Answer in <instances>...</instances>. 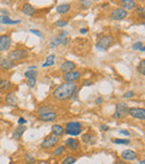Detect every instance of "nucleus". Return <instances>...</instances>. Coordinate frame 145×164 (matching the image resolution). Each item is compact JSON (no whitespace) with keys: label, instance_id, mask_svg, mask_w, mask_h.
Wrapping results in <instances>:
<instances>
[{"label":"nucleus","instance_id":"1","mask_svg":"<svg viewBox=\"0 0 145 164\" xmlns=\"http://www.w3.org/2000/svg\"><path fill=\"white\" fill-rule=\"evenodd\" d=\"M76 88H77V85L75 83H64L54 91L52 97L57 101H65V99L72 98Z\"/></svg>","mask_w":145,"mask_h":164},{"label":"nucleus","instance_id":"2","mask_svg":"<svg viewBox=\"0 0 145 164\" xmlns=\"http://www.w3.org/2000/svg\"><path fill=\"white\" fill-rule=\"evenodd\" d=\"M82 127H83L82 123H79V122H68L65 125L64 131H65V133L68 134V135L77 136V135H79L82 133V131H83Z\"/></svg>","mask_w":145,"mask_h":164},{"label":"nucleus","instance_id":"3","mask_svg":"<svg viewBox=\"0 0 145 164\" xmlns=\"http://www.w3.org/2000/svg\"><path fill=\"white\" fill-rule=\"evenodd\" d=\"M114 37L111 36V35H106V36H103L98 42L96 44V48L99 49V50H106L108 49L113 44H114Z\"/></svg>","mask_w":145,"mask_h":164},{"label":"nucleus","instance_id":"4","mask_svg":"<svg viewBox=\"0 0 145 164\" xmlns=\"http://www.w3.org/2000/svg\"><path fill=\"white\" fill-rule=\"evenodd\" d=\"M128 105L126 103H117L116 104V108H115L114 117L115 118H123L126 115H128Z\"/></svg>","mask_w":145,"mask_h":164},{"label":"nucleus","instance_id":"5","mask_svg":"<svg viewBox=\"0 0 145 164\" xmlns=\"http://www.w3.org/2000/svg\"><path fill=\"white\" fill-rule=\"evenodd\" d=\"M26 56H27V50H26V49H15V50L9 52L8 58L15 63V62H19V60L25 59Z\"/></svg>","mask_w":145,"mask_h":164},{"label":"nucleus","instance_id":"6","mask_svg":"<svg viewBox=\"0 0 145 164\" xmlns=\"http://www.w3.org/2000/svg\"><path fill=\"white\" fill-rule=\"evenodd\" d=\"M128 114L137 120H141V121H144L145 120V110L144 108H141V107H131L128 108Z\"/></svg>","mask_w":145,"mask_h":164},{"label":"nucleus","instance_id":"7","mask_svg":"<svg viewBox=\"0 0 145 164\" xmlns=\"http://www.w3.org/2000/svg\"><path fill=\"white\" fill-rule=\"evenodd\" d=\"M59 142V137L57 136H54V135H49L45 138V141L40 144V147L42 149H50V147H54L56 144Z\"/></svg>","mask_w":145,"mask_h":164},{"label":"nucleus","instance_id":"8","mask_svg":"<svg viewBox=\"0 0 145 164\" xmlns=\"http://www.w3.org/2000/svg\"><path fill=\"white\" fill-rule=\"evenodd\" d=\"M81 76H82V73L78 72V71H74V72L65 74L62 78H64L65 83H75L81 78Z\"/></svg>","mask_w":145,"mask_h":164},{"label":"nucleus","instance_id":"9","mask_svg":"<svg viewBox=\"0 0 145 164\" xmlns=\"http://www.w3.org/2000/svg\"><path fill=\"white\" fill-rule=\"evenodd\" d=\"M127 17V11L122 8H116L111 13V19L113 20H122Z\"/></svg>","mask_w":145,"mask_h":164},{"label":"nucleus","instance_id":"10","mask_svg":"<svg viewBox=\"0 0 145 164\" xmlns=\"http://www.w3.org/2000/svg\"><path fill=\"white\" fill-rule=\"evenodd\" d=\"M11 45V37L9 35H0V52L7 50Z\"/></svg>","mask_w":145,"mask_h":164},{"label":"nucleus","instance_id":"11","mask_svg":"<svg viewBox=\"0 0 145 164\" xmlns=\"http://www.w3.org/2000/svg\"><path fill=\"white\" fill-rule=\"evenodd\" d=\"M82 141L88 145H94L97 142V136L94 133H86L82 135Z\"/></svg>","mask_w":145,"mask_h":164},{"label":"nucleus","instance_id":"12","mask_svg":"<svg viewBox=\"0 0 145 164\" xmlns=\"http://www.w3.org/2000/svg\"><path fill=\"white\" fill-rule=\"evenodd\" d=\"M75 69H76V64L72 62H69V60L64 62L62 64V66H60V71H62V73H65V74L74 72Z\"/></svg>","mask_w":145,"mask_h":164},{"label":"nucleus","instance_id":"13","mask_svg":"<svg viewBox=\"0 0 145 164\" xmlns=\"http://www.w3.org/2000/svg\"><path fill=\"white\" fill-rule=\"evenodd\" d=\"M0 67L3 71H8L15 67V63L10 60L9 58H5V57H0Z\"/></svg>","mask_w":145,"mask_h":164},{"label":"nucleus","instance_id":"14","mask_svg":"<svg viewBox=\"0 0 145 164\" xmlns=\"http://www.w3.org/2000/svg\"><path fill=\"white\" fill-rule=\"evenodd\" d=\"M137 159V154L132 150H125L122 152V160L123 161H134Z\"/></svg>","mask_w":145,"mask_h":164},{"label":"nucleus","instance_id":"15","mask_svg":"<svg viewBox=\"0 0 145 164\" xmlns=\"http://www.w3.org/2000/svg\"><path fill=\"white\" fill-rule=\"evenodd\" d=\"M57 118V113L55 112H48V113H45V114H40L39 115V120L42 121V122H52Z\"/></svg>","mask_w":145,"mask_h":164},{"label":"nucleus","instance_id":"16","mask_svg":"<svg viewBox=\"0 0 145 164\" xmlns=\"http://www.w3.org/2000/svg\"><path fill=\"white\" fill-rule=\"evenodd\" d=\"M66 146H67L69 150H72V151H78L79 147H81V143H79V141L76 140V138H68V140L66 141Z\"/></svg>","mask_w":145,"mask_h":164},{"label":"nucleus","instance_id":"17","mask_svg":"<svg viewBox=\"0 0 145 164\" xmlns=\"http://www.w3.org/2000/svg\"><path fill=\"white\" fill-rule=\"evenodd\" d=\"M21 10L26 16H34V13H35V8L31 6L29 2H25L22 5V7H21Z\"/></svg>","mask_w":145,"mask_h":164},{"label":"nucleus","instance_id":"18","mask_svg":"<svg viewBox=\"0 0 145 164\" xmlns=\"http://www.w3.org/2000/svg\"><path fill=\"white\" fill-rule=\"evenodd\" d=\"M5 101L7 103V105H10V106H17V103H18V99L13 93H8L5 97Z\"/></svg>","mask_w":145,"mask_h":164},{"label":"nucleus","instance_id":"19","mask_svg":"<svg viewBox=\"0 0 145 164\" xmlns=\"http://www.w3.org/2000/svg\"><path fill=\"white\" fill-rule=\"evenodd\" d=\"M122 6H123L122 9H124V10H132L136 7V2L133 0H123Z\"/></svg>","mask_w":145,"mask_h":164},{"label":"nucleus","instance_id":"20","mask_svg":"<svg viewBox=\"0 0 145 164\" xmlns=\"http://www.w3.org/2000/svg\"><path fill=\"white\" fill-rule=\"evenodd\" d=\"M52 133L54 136H57V137H60L62 134L65 133L64 131V127L60 125H52Z\"/></svg>","mask_w":145,"mask_h":164},{"label":"nucleus","instance_id":"21","mask_svg":"<svg viewBox=\"0 0 145 164\" xmlns=\"http://www.w3.org/2000/svg\"><path fill=\"white\" fill-rule=\"evenodd\" d=\"M0 22L3 25H17L21 22L20 20H12L8 16H0Z\"/></svg>","mask_w":145,"mask_h":164},{"label":"nucleus","instance_id":"22","mask_svg":"<svg viewBox=\"0 0 145 164\" xmlns=\"http://www.w3.org/2000/svg\"><path fill=\"white\" fill-rule=\"evenodd\" d=\"M70 9V5H68V3H62V5H59L58 7H57V12L58 13H66L67 11H69Z\"/></svg>","mask_w":145,"mask_h":164},{"label":"nucleus","instance_id":"23","mask_svg":"<svg viewBox=\"0 0 145 164\" xmlns=\"http://www.w3.org/2000/svg\"><path fill=\"white\" fill-rule=\"evenodd\" d=\"M25 131H26V126H23V125H19L18 127H17V130H16V132L13 134V136H15V138H17V140H19L21 137V135L25 133Z\"/></svg>","mask_w":145,"mask_h":164},{"label":"nucleus","instance_id":"24","mask_svg":"<svg viewBox=\"0 0 145 164\" xmlns=\"http://www.w3.org/2000/svg\"><path fill=\"white\" fill-rule=\"evenodd\" d=\"M54 59H55V55H49V56L46 58V62L42 64V67H48V66H52V65L55 64Z\"/></svg>","mask_w":145,"mask_h":164},{"label":"nucleus","instance_id":"25","mask_svg":"<svg viewBox=\"0 0 145 164\" xmlns=\"http://www.w3.org/2000/svg\"><path fill=\"white\" fill-rule=\"evenodd\" d=\"M11 87V83L9 81H2L0 85V91L1 92H7V89H9Z\"/></svg>","mask_w":145,"mask_h":164},{"label":"nucleus","instance_id":"26","mask_svg":"<svg viewBox=\"0 0 145 164\" xmlns=\"http://www.w3.org/2000/svg\"><path fill=\"white\" fill-rule=\"evenodd\" d=\"M92 6V1H87V0H85V1H81L79 2V7L82 8V9H84V10H87L89 7Z\"/></svg>","mask_w":145,"mask_h":164},{"label":"nucleus","instance_id":"27","mask_svg":"<svg viewBox=\"0 0 145 164\" xmlns=\"http://www.w3.org/2000/svg\"><path fill=\"white\" fill-rule=\"evenodd\" d=\"M132 48H133L134 50H142V51L145 50V48L143 47V44H142L141 41H136V42H134L133 46H132Z\"/></svg>","mask_w":145,"mask_h":164},{"label":"nucleus","instance_id":"28","mask_svg":"<svg viewBox=\"0 0 145 164\" xmlns=\"http://www.w3.org/2000/svg\"><path fill=\"white\" fill-rule=\"evenodd\" d=\"M37 76V72L36 71H27L25 73V77L27 79H31V78H36Z\"/></svg>","mask_w":145,"mask_h":164},{"label":"nucleus","instance_id":"29","mask_svg":"<svg viewBox=\"0 0 145 164\" xmlns=\"http://www.w3.org/2000/svg\"><path fill=\"white\" fill-rule=\"evenodd\" d=\"M62 44V38H59V37H56V38H54L50 42V47H56V46H58V45H60Z\"/></svg>","mask_w":145,"mask_h":164},{"label":"nucleus","instance_id":"30","mask_svg":"<svg viewBox=\"0 0 145 164\" xmlns=\"http://www.w3.org/2000/svg\"><path fill=\"white\" fill-rule=\"evenodd\" d=\"M75 162H76V157H74V156H67L62 162V164H74Z\"/></svg>","mask_w":145,"mask_h":164},{"label":"nucleus","instance_id":"31","mask_svg":"<svg viewBox=\"0 0 145 164\" xmlns=\"http://www.w3.org/2000/svg\"><path fill=\"white\" fill-rule=\"evenodd\" d=\"M138 72L142 75H145V59H142L140 65H138Z\"/></svg>","mask_w":145,"mask_h":164},{"label":"nucleus","instance_id":"32","mask_svg":"<svg viewBox=\"0 0 145 164\" xmlns=\"http://www.w3.org/2000/svg\"><path fill=\"white\" fill-rule=\"evenodd\" d=\"M48 112H52V107H50V106H44V107H42V108H39V110H38L39 115H40V114L48 113Z\"/></svg>","mask_w":145,"mask_h":164},{"label":"nucleus","instance_id":"33","mask_svg":"<svg viewBox=\"0 0 145 164\" xmlns=\"http://www.w3.org/2000/svg\"><path fill=\"white\" fill-rule=\"evenodd\" d=\"M136 13H137L140 17H142V19H144V17H145L144 7H137V8H136Z\"/></svg>","mask_w":145,"mask_h":164},{"label":"nucleus","instance_id":"34","mask_svg":"<svg viewBox=\"0 0 145 164\" xmlns=\"http://www.w3.org/2000/svg\"><path fill=\"white\" fill-rule=\"evenodd\" d=\"M113 143L115 144H130L131 141L130 140H122V138H117V140H113Z\"/></svg>","mask_w":145,"mask_h":164},{"label":"nucleus","instance_id":"35","mask_svg":"<svg viewBox=\"0 0 145 164\" xmlns=\"http://www.w3.org/2000/svg\"><path fill=\"white\" fill-rule=\"evenodd\" d=\"M64 151H65V146H59L54 153H52V155H55V156H57V155H59V154L64 153Z\"/></svg>","mask_w":145,"mask_h":164},{"label":"nucleus","instance_id":"36","mask_svg":"<svg viewBox=\"0 0 145 164\" xmlns=\"http://www.w3.org/2000/svg\"><path fill=\"white\" fill-rule=\"evenodd\" d=\"M68 25V21L66 20H58L56 22V26L57 27H65V26H67Z\"/></svg>","mask_w":145,"mask_h":164},{"label":"nucleus","instance_id":"37","mask_svg":"<svg viewBox=\"0 0 145 164\" xmlns=\"http://www.w3.org/2000/svg\"><path fill=\"white\" fill-rule=\"evenodd\" d=\"M134 95L135 94H134L133 91H128V92H126L124 95H123V97H124V98H132Z\"/></svg>","mask_w":145,"mask_h":164},{"label":"nucleus","instance_id":"38","mask_svg":"<svg viewBox=\"0 0 145 164\" xmlns=\"http://www.w3.org/2000/svg\"><path fill=\"white\" fill-rule=\"evenodd\" d=\"M26 160H27V162L29 164H32V163H35V159H34V156H31V155H26Z\"/></svg>","mask_w":145,"mask_h":164},{"label":"nucleus","instance_id":"39","mask_svg":"<svg viewBox=\"0 0 145 164\" xmlns=\"http://www.w3.org/2000/svg\"><path fill=\"white\" fill-rule=\"evenodd\" d=\"M27 84L29 85V87H34L36 85V78H31V79H27Z\"/></svg>","mask_w":145,"mask_h":164},{"label":"nucleus","instance_id":"40","mask_svg":"<svg viewBox=\"0 0 145 164\" xmlns=\"http://www.w3.org/2000/svg\"><path fill=\"white\" fill-rule=\"evenodd\" d=\"M30 32L31 34H34V35H36V36H38V37H42V32L39 30H37V29H30Z\"/></svg>","mask_w":145,"mask_h":164},{"label":"nucleus","instance_id":"41","mask_svg":"<svg viewBox=\"0 0 145 164\" xmlns=\"http://www.w3.org/2000/svg\"><path fill=\"white\" fill-rule=\"evenodd\" d=\"M18 123H19V125H22V124H26L27 123V121L23 118V117H20L19 120H18Z\"/></svg>","mask_w":145,"mask_h":164},{"label":"nucleus","instance_id":"42","mask_svg":"<svg viewBox=\"0 0 145 164\" xmlns=\"http://www.w3.org/2000/svg\"><path fill=\"white\" fill-rule=\"evenodd\" d=\"M119 133L123 134V135H125V136H130L131 134H130V132H127V131H123V130H121L119 131Z\"/></svg>","mask_w":145,"mask_h":164},{"label":"nucleus","instance_id":"43","mask_svg":"<svg viewBox=\"0 0 145 164\" xmlns=\"http://www.w3.org/2000/svg\"><path fill=\"white\" fill-rule=\"evenodd\" d=\"M95 102H96V104H102L103 103V97H98Z\"/></svg>","mask_w":145,"mask_h":164},{"label":"nucleus","instance_id":"44","mask_svg":"<svg viewBox=\"0 0 145 164\" xmlns=\"http://www.w3.org/2000/svg\"><path fill=\"white\" fill-rule=\"evenodd\" d=\"M101 128H102V131H105V132L108 131V126H107V125H104V124L101 126Z\"/></svg>","mask_w":145,"mask_h":164},{"label":"nucleus","instance_id":"45","mask_svg":"<svg viewBox=\"0 0 145 164\" xmlns=\"http://www.w3.org/2000/svg\"><path fill=\"white\" fill-rule=\"evenodd\" d=\"M87 28H81V30H79V32H81V34H86V32H87Z\"/></svg>","mask_w":145,"mask_h":164},{"label":"nucleus","instance_id":"46","mask_svg":"<svg viewBox=\"0 0 145 164\" xmlns=\"http://www.w3.org/2000/svg\"><path fill=\"white\" fill-rule=\"evenodd\" d=\"M115 164H126V162H125V161H123V160H117Z\"/></svg>","mask_w":145,"mask_h":164},{"label":"nucleus","instance_id":"47","mask_svg":"<svg viewBox=\"0 0 145 164\" xmlns=\"http://www.w3.org/2000/svg\"><path fill=\"white\" fill-rule=\"evenodd\" d=\"M68 42H69V39H68V38H64V39H62V44H64V45H67Z\"/></svg>","mask_w":145,"mask_h":164},{"label":"nucleus","instance_id":"48","mask_svg":"<svg viewBox=\"0 0 145 164\" xmlns=\"http://www.w3.org/2000/svg\"><path fill=\"white\" fill-rule=\"evenodd\" d=\"M92 84H93L92 82H87V81H86V82H84V85H86V86H91Z\"/></svg>","mask_w":145,"mask_h":164},{"label":"nucleus","instance_id":"49","mask_svg":"<svg viewBox=\"0 0 145 164\" xmlns=\"http://www.w3.org/2000/svg\"><path fill=\"white\" fill-rule=\"evenodd\" d=\"M140 164H145V161H144V160H142V161H140Z\"/></svg>","mask_w":145,"mask_h":164},{"label":"nucleus","instance_id":"50","mask_svg":"<svg viewBox=\"0 0 145 164\" xmlns=\"http://www.w3.org/2000/svg\"><path fill=\"white\" fill-rule=\"evenodd\" d=\"M1 82H2V79H1V76H0V85H1Z\"/></svg>","mask_w":145,"mask_h":164},{"label":"nucleus","instance_id":"51","mask_svg":"<svg viewBox=\"0 0 145 164\" xmlns=\"http://www.w3.org/2000/svg\"><path fill=\"white\" fill-rule=\"evenodd\" d=\"M10 164H13V162H12V161H10Z\"/></svg>","mask_w":145,"mask_h":164}]
</instances>
